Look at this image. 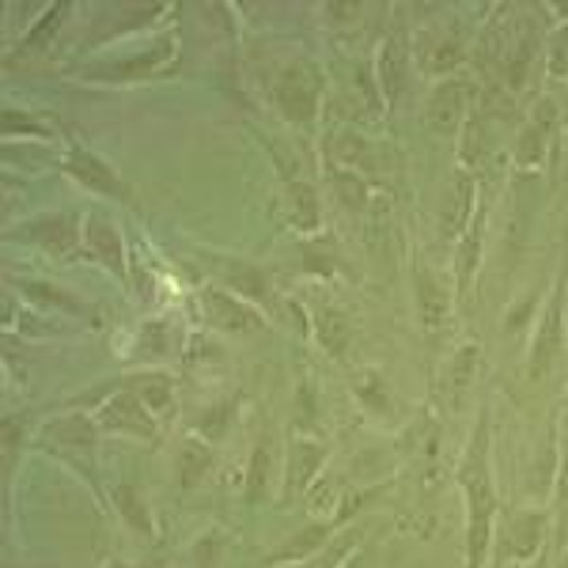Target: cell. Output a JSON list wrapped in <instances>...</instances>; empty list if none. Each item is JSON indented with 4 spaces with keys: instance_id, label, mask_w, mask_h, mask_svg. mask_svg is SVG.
I'll return each instance as SVG.
<instances>
[{
    "instance_id": "cell-1",
    "label": "cell",
    "mask_w": 568,
    "mask_h": 568,
    "mask_svg": "<svg viewBox=\"0 0 568 568\" xmlns=\"http://www.w3.org/2000/svg\"><path fill=\"white\" fill-rule=\"evenodd\" d=\"M463 493V568H489L493 535H497V481H493V455H489V409L481 406L478 425L470 433L459 470H455Z\"/></svg>"
},
{
    "instance_id": "cell-2",
    "label": "cell",
    "mask_w": 568,
    "mask_h": 568,
    "mask_svg": "<svg viewBox=\"0 0 568 568\" xmlns=\"http://www.w3.org/2000/svg\"><path fill=\"white\" fill-rule=\"evenodd\" d=\"M99 436H103V428L95 425L91 414H61L53 420H42L39 433H34V439L45 452H53L61 463H69L91 485V493L106 504L103 485H99Z\"/></svg>"
},
{
    "instance_id": "cell-3",
    "label": "cell",
    "mask_w": 568,
    "mask_h": 568,
    "mask_svg": "<svg viewBox=\"0 0 568 568\" xmlns=\"http://www.w3.org/2000/svg\"><path fill=\"white\" fill-rule=\"evenodd\" d=\"M323 91H326V72L307 58L281 65V72L270 84L277 114L284 122L300 125V130H311L318 122V114H323Z\"/></svg>"
},
{
    "instance_id": "cell-4",
    "label": "cell",
    "mask_w": 568,
    "mask_h": 568,
    "mask_svg": "<svg viewBox=\"0 0 568 568\" xmlns=\"http://www.w3.org/2000/svg\"><path fill=\"white\" fill-rule=\"evenodd\" d=\"M175 65H179V31H163L141 53H133V58L80 65L77 77L88 80V84H144V80L168 77Z\"/></svg>"
},
{
    "instance_id": "cell-5",
    "label": "cell",
    "mask_w": 568,
    "mask_h": 568,
    "mask_svg": "<svg viewBox=\"0 0 568 568\" xmlns=\"http://www.w3.org/2000/svg\"><path fill=\"white\" fill-rule=\"evenodd\" d=\"M565 304H568V251L561 258V273H557L554 288H549V296H546L542 315H538V323H535V334H530V349H527V379L530 383L546 379V375L561 364L565 342H568Z\"/></svg>"
},
{
    "instance_id": "cell-6",
    "label": "cell",
    "mask_w": 568,
    "mask_h": 568,
    "mask_svg": "<svg viewBox=\"0 0 568 568\" xmlns=\"http://www.w3.org/2000/svg\"><path fill=\"white\" fill-rule=\"evenodd\" d=\"M190 307H194L197 323L209 329V334H224V337H254L270 326V315L262 307L246 304L243 296L220 288V284H201V288L190 296Z\"/></svg>"
},
{
    "instance_id": "cell-7",
    "label": "cell",
    "mask_w": 568,
    "mask_h": 568,
    "mask_svg": "<svg viewBox=\"0 0 568 568\" xmlns=\"http://www.w3.org/2000/svg\"><path fill=\"white\" fill-rule=\"evenodd\" d=\"M549 527L554 516L546 508H508L497 516V535H493V557L497 568L527 565L549 546Z\"/></svg>"
},
{
    "instance_id": "cell-8",
    "label": "cell",
    "mask_w": 568,
    "mask_h": 568,
    "mask_svg": "<svg viewBox=\"0 0 568 568\" xmlns=\"http://www.w3.org/2000/svg\"><path fill=\"white\" fill-rule=\"evenodd\" d=\"M561 130H565L561 106H557L554 95H542L535 103V110L527 114V122L519 125L516 141H511V168H516L519 175H535V171H542Z\"/></svg>"
},
{
    "instance_id": "cell-9",
    "label": "cell",
    "mask_w": 568,
    "mask_h": 568,
    "mask_svg": "<svg viewBox=\"0 0 568 568\" xmlns=\"http://www.w3.org/2000/svg\"><path fill=\"white\" fill-rule=\"evenodd\" d=\"M8 240H23L27 246L42 251L45 258H61V262L80 258V251H84V216L69 213V209L31 216L20 227H12Z\"/></svg>"
},
{
    "instance_id": "cell-10",
    "label": "cell",
    "mask_w": 568,
    "mask_h": 568,
    "mask_svg": "<svg viewBox=\"0 0 568 568\" xmlns=\"http://www.w3.org/2000/svg\"><path fill=\"white\" fill-rule=\"evenodd\" d=\"M201 262H205V270L213 273V284L235 292V296H243L246 304L262 307L265 315H273V311L281 307L277 288H273V277L265 273V265L246 262V258H232V254H213V251L201 254Z\"/></svg>"
},
{
    "instance_id": "cell-11",
    "label": "cell",
    "mask_w": 568,
    "mask_h": 568,
    "mask_svg": "<svg viewBox=\"0 0 568 568\" xmlns=\"http://www.w3.org/2000/svg\"><path fill=\"white\" fill-rule=\"evenodd\" d=\"M58 168H61V175H69L77 186H84L88 194L106 197V201H122V205L133 201L122 171H118L110 160H103L95 149H88V144H77V141L65 144V152L58 155Z\"/></svg>"
},
{
    "instance_id": "cell-12",
    "label": "cell",
    "mask_w": 568,
    "mask_h": 568,
    "mask_svg": "<svg viewBox=\"0 0 568 568\" xmlns=\"http://www.w3.org/2000/svg\"><path fill=\"white\" fill-rule=\"evenodd\" d=\"M91 417H95V425L110 436H130V439H141V444H155V439H160V420H155L152 409L144 406L130 387H122V383H114V390L91 409Z\"/></svg>"
},
{
    "instance_id": "cell-13",
    "label": "cell",
    "mask_w": 568,
    "mask_h": 568,
    "mask_svg": "<svg viewBox=\"0 0 568 568\" xmlns=\"http://www.w3.org/2000/svg\"><path fill=\"white\" fill-rule=\"evenodd\" d=\"M481 103V88L470 77H447L436 80L425 99V125L436 136H455Z\"/></svg>"
},
{
    "instance_id": "cell-14",
    "label": "cell",
    "mask_w": 568,
    "mask_h": 568,
    "mask_svg": "<svg viewBox=\"0 0 568 568\" xmlns=\"http://www.w3.org/2000/svg\"><path fill=\"white\" fill-rule=\"evenodd\" d=\"M80 258H88L91 265H103L110 277L130 284V254H125L122 224L103 205H91L84 213V251H80Z\"/></svg>"
},
{
    "instance_id": "cell-15",
    "label": "cell",
    "mask_w": 568,
    "mask_h": 568,
    "mask_svg": "<svg viewBox=\"0 0 568 568\" xmlns=\"http://www.w3.org/2000/svg\"><path fill=\"white\" fill-rule=\"evenodd\" d=\"M474 58V45L459 23H436L417 34V61L420 72L433 80L459 77V69Z\"/></svg>"
},
{
    "instance_id": "cell-16",
    "label": "cell",
    "mask_w": 568,
    "mask_h": 568,
    "mask_svg": "<svg viewBox=\"0 0 568 568\" xmlns=\"http://www.w3.org/2000/svg\"><path fill=\"white\" fill-rule=\"evenodd\" d=\"M375 91L379 103L387 110H398L402 99L409 91V72H414V45H409L406 27H394L390 34H383L379 50H375Z\"/></svg>"
},
{
    "instance_id": "cell-17",
    "label": "cell",
    "mask_w": 568,
    "mask_h": 568,
    "mask_svg": "<svg viewBox=\"0 0 568 568\" xmlns=\"http://www.w3.org/2000/svg\"><path fill=\"white\" fill-rule=\"evenodd\" d=\"M329 459V444L315 433H292L288 452H284V474H281V504H292L296 497H307L318 485V474Z\"/></svg>"
},
{
    "instance_id": "cell-18",
    "label": "cell",
    "mask_w": 568,
    "mask_h": 568,
    "mask_svg": "<svg viewBox=\"0 0 568 568\" xmlns=\"http://www.w3.org/2000/svg\"><path fill=\"white\" fill-rule=\"evenodd\" d=\"M414 307H417V323L428 337L444 334V329L452 326L455 311H459L455 284H447L433 265L417 262L414 265Z\"/></svg>"
},
{
    "instance_id": "cell-19",
    "label": "cell",
    "mask_w": 568,
    "mask_h": 568,
    "mask_svg": "<svg viewBox=\"0 0 568 568\" xmlns=\"http://www.w3.org/2000/svg\"><path fill=\"white\" fill-rule=\"evenodd\" d=\"M485 235H489V194L481 190V201L474 209L466 232L455 240V258H452V277H455V296H459V307L470 304V288L481 273V258H485Z\"/></svg>"
},
{
    "instance_id": "cell-20",
    "label": "cell",
    "mask_w": 568,
    "mask_h": 568,
    "mask_svg": "<svg viewBox=\"0 0 568 568\" xmlns=\"http://www.w3.org/2000/svg\"><path fill=\"white\" fill-rule=\"evenodd\" d=\"M307 318H311V334H315V342L326 349V356L345 361L356 342V326H353L349 311L342 304H334V300H315V304L307 307Z\"/></svg>"
},
{
    "instance_id": "cell-21",
    "label": "cell",
    "mask_w": 568,
    "mask_h": 568,
    "mask_svg": "<svg viewBox=\"0 0 568 568\" xmlns=\"http://www.w3.org/2000/svg\"><path fill=\"white\" fill-rule=\"evenodd\" d=\"M281 216L300 240L304 235H318L323 232V201H318V190L307 179L288 175L281 182Z\"/></svg>"
},
{
    "instance_id": "cell-22",
    "label": "cell",
    "mask_w": 568,
    "mask_h": 568,
    "mask_svg": "<svg viewBox=\"0 0 568 568\" xmlns=\"http://www.w3.org/2000/svg\"><path fill=\"white\" fill-rule=\"evenodd\" d=\"M118 383H122V387H130L136 398H141L144 406L152 409L160 425H168V420L179 414L175 375H171L168 368H155V364H149V368H136L130 375H122Z\"/></svg>"
},
{
    "instance_id": "cell-23",
    "label": "cell",
    "mask_w": 568,
    "mask_h": 568,
    "mask_svg": "<svg viewBox=\"0 0 568 568\" xmlns=\"http://www.w3.org/2000/svg\"><path fill=\"white\" fill-rule=\"evenodd\" d=\"M481 201V186H478V175L470 171L455 168V182H452V194L444 197V213H439V235L444 240H459L470 224L474 209Z\"/></svg>"
},
{
    "instance_id": "cell-24",
    "label": "cell",
    "mask_w": 568,
    "mask_h": 568,
    "mask_svg": "<svg viewBox=\"0 0 568 568\" xmlns=\"http://www.w3.org/2000/svg\"><path fill=\"white\" fill-rule=\"evenodd\" d=\"M175 474H179V485L186 493L201 489V485L216 474V447L209 444L205 436L186 433L179 439V452H175Z\"/></svg>"
},
{
    "instance_id": "cell-25",
    "label": "cell",
    "mask_w": 568,
    "mask_h": 568,
    "mask_svg": "<svg viewBox=\"0 0 568 568\" xmlns=\"http://www.w3.org/2000/svg\"><path fill=\"white\" fill-rule=\"evenodd\" d=\"M478 368H481V345L478 342H466L455 349V356H447V368L444 379H439V394L452 409H459L466 402V394L478 383Z\"/></svg>"
},
{
    "instance_id": "cell-26",
    "label": "cell",
    "mask_w": 568,
    "mask_h": 568,
    "mask_svg": "<svg viewBox=\"0 0 568 568\" xmlns=\"http://www.w3.org/2000/svg\"><path fill=\"white\" fill-rule=\"evenodd\" d=\"M110 504H114L118 519H122L136 538L155 542V516H152V504H149V497H144L141 485L130 481V478L118 481L114 489H110Z\"/></svg>"
},
{
    "instance_id": "cell-27",
    "label": "cell",
    "mask_w": 568,
    "mask_h": 568,
    "mask_svg": "<svg viewBox=\"0 0 568 568\" xmlns=\"http://www.w3.org/2000/svg\"><path fill=\"white\" fill-rule=\"evenodd\" d=\"M12 284L23 292L27 304H31L34 311H42V315H53V318H88L91 315L88 304H80L72 292L58 288V284H50V281H34V277L16 281L12 277Z\"/></svg>"
},
{
    "instance_id": "cell-28",
    "label": "cell",
    "mask_w": 568,
    "mask_h": 568,
    "mask_svg": "<svg viewBox=\"0 0 568 568\" xmlns=\"http://www.w3.org/2000/svg\"><path fill=\"white\" fill-rule=\"evenodd\" d=\"M296 251L300 262H304V273H311V277L334 281L342 273V251H337V240L329 232L304 235V240H296Z\"/></svg>"
},
{
    "instance_id": "cell-29",
    "label": "cell",
    "mask_w": 568,
    "mask_h": 568,
    "mask_svg": "<svg viewBox=\"0 0 568 568\" xmlns=\"http://www.w3.org/2000/svg\"><path fill=\"white\" fill-rule=\"evenodd\" d=\"M326 171H329V186H334L337 201H342L349 213H368L375 201V182L364 179L361 171L337 168V163H329V160H326Z\"/></svg>"
},
{
    "instance_id": "cell-30",
    "label": "cell",
    "mask_w": 568,
    "mask_h": 568,
    "mask_svg": "<svg viewBox=\"0 0 568 568\" xmlns=\"http://www.w3.org/2000/svg\"><path fill=\"white\" fill-rule=\"evenodd\" d=\"M69 0H58V4H45L42 16L34 20L31 27H27V34L20 39V53L23 58H39V53H45L53 45V39H58L61 23H65L69 16Z\"/></svg>"
},
{
    "instance_id": "cell-31",
    "label": "cell",
    "mask_w": 568,
    "mask_h": 568,
    "mask_svg": "<svg viewBox=\"0 0 568 568\" xmlns=\"http://www.w3.org/2000/svg\"><path fill=\"white\" fill-rule=\"evenodd\" d=\"M353 394L372 417L390 414V383H387V375H383L379 368H361V372H356Z\"/></svg>"
},
{
    "instance_id": "cell-32",
    "label": "cell",
    "mask_w": 568,
    "mask_h": 568,
    "mask_svg": "<svg viewBox=\"0 0 568 568\" xmlns=\"http://www.w3.org/2000/svg\"><path fill=\"white\" fill-rule=\"evenodd\" d=\"M235 414H240V398H232V394H227V398H216V402H209V406L201 409L190 433L205 436L209 444H220V439L227 436V428H232Z\"/></svg>"
},
{
    "instance_id": "cell-33",
    "label": "cell",
    "mask_w": 568,
    "mask_h": 568,
    "mask_svg": "<svg viewBox=\"0 0 568 568\" xmlns=\"http://www.w3.org/2000/svg\"><path fill=\"white\" fill-rule=\"evenodd\" d=\"M0 133H4V141H16V136H27V141H53V125L42 122L34 110H20L8 103L4 114H0Z\"/></svg>"
},
{
    "instance_id": "cell-34",
    "label": "cell",
    "mask_w": 568,
    "mask_h": 568,
    "mask_svg": "<svg viewBox=\"0 0 568 568\" xmlns=\"http://www.w3.org/2000/svg\"><path fill=\"white\" fill-rule=\"evenodd\" d=\"M270 474H273V452H270V439H258L251 452V463H246V489L243 497L246 504H262L270 497Z\"/></svg>"
},
{
    "instance_id": "cell-35",
    "label": "cell",
    "mask_w": 568,
    "mask_h": 568,
    "mask_svg": "<svg viewBox=\"0 0 568 568\" xmlns=\"http://www.w3.org/2000/svg\"><path fill=\"white\" fill-rule=\"evenodd\" d=\"M361 538H364V530H353V527H345L342 535L334 538L326 549H318V554H311L307 561H296V565H284V568H342L349 557L361 549Z\"/></svg>"
},
{
    "instance_id": "cell-36",
    "label": "cell",
    "mask_w": 568,
    "mask_h": 568,
    "mask_svg": "<svg viewBox=\"0 0 568 568\" xmlns=\"http://www.w3.org/2000/svg\"><path fill=\"white\" fill-rule=\"evenodd\" d=\"M220 361H224V349L213 342L209 329H194V334L186 337V345H182V364H186V368H213Z\"/></svg>"
},
{
    "instance_id": "cell-37",
    "label": "cell",
    "mask_w": 568,
    "mask_h": 568,
    "mask_svg": "<svg viewBox=\"0 0 568 568\" xmlns=\"http://www.w3.org/2000/svg\"><path fill=\"white\" fill-rule=\"evenodd\" d=\"M136 353H141L144 361H163V356H171V326L163 323V318L141 323V329H136Z\"/></svg>"
},
{
    "instance_id": "cell-38",
    "label": "cell",
    "mask_w": 568,
    "mask_h": 568,
    "mask_svg": "<svg viewBox=\"0 0 568 568\" xmlns=\"http://www.w3.org/2000/svg\"><path fill=\"white\" fill-rule=\"evenodd\" d=\"M542 58H546V77L549 80H568V20L554 23Z\"/></svg>"
},
{
    "instance_id": "cell-39",
    "label": "cell",
    "mask_w": 568,
    "mask_h": 568,
    "mask_svg": "<svg viewBox=\"0 0 568 568\" xmlns=\"http://www.w3.org/2000/svg\"><path fill=\"white\" fill-rule=\"evenodd\" d=\"M220 530H209V535L197 538L194 554H190V568H220Z\"/></svg>"
},
{
    "instance_id": "cell-40",
    "label": "cell",
    "mask_w": 568,
    "mask_h": 568,
    "mask_svg": "<svg viewBox=\"0 0 568 568\" xmlns=\"http://www.w3.org/2000/svg\"><path fill=\"white\" fill-rule=\"evenodd\" d=\"M23 439H27V420L23 417H4V466H8V474H12V459L23 447Z\"/></svg>"
},
{
    "instance_id": "cell-41",
    "label": "cell",
    "mask_w": 568,
    "mask_h": 568,
    "mask_svg": "<svg viewBox=\"0 0 568 568\" xmlns=\"http://www.w3.org/2000/svg\"><path fill=\"white\" fill-rule=\"evenodd\" d=\"M524 568H554V554H549V546H546L538 557H530V561H527Z\"/></svg>"
},
{
    "instance_id": "cell-42",
    "label": "cell",
    "mask_w": 568,
    "mask_h": 568,
    "mask_svg": "<svg viewBox=\"0 0 568 568\" xmlns=\"http://www.w3.org/2000/svg\"><path fill=\"white\" fill-rule=\"evenodd\" d=\"M557 106H561V125L568 130V80H565V99H561V103H557Z\"/></svg>"
},
{
    "instance_id": "cell-43",
    "label": "cell",
    "mask_w": 568,
    "mask_h": 568,
    "mask_svg": "<svg viewBox=\"0 0 568 568\" xmlns=\"http://www.w3.org/2000/svg\"><path fill=\"white\" fill-rule=\"evenodd\" d=\"M103 568H136L133 561H125V557H110V561Z\"/></svg>"
},
{
    "instance_id": "cell-44",
    "label": "cell",
    "mask_w": 568,
    "mask_h": 568,
    "mask_svg": "<svg viewBox=\"0 0 568 568\" xmlns=\"http://www.w3.org/2000/svg\"><path fill=\"white\" fill-rule=\"evenodd\" d=\"M342 568H364V554H361V549H356V554H353Z\"/></svg>"
},
{
    "instance_id": "cell-45",
    "label": "cell",
    "mask_w": 568,
    "mask_h": 568,
    "mask_svg": "<svg viewBox=\"0 0 568 568\" xmlns=\"http://www.w3.org/2000/svg\"><path fill=\"white\" fill-rule=\"evenodd\" d=\"M554 568H568V549H565L561 557H557V565H554Z\"/></svg>"
},
{
    "instance_id": "cell-46",
    "label": "cell",
    "mask_w": 568,
    "mask_h": 568,
    "mask_svg": "<svg viewBox=\"0 0 568 568\" xmlns=\"http://www.w3.org/2000/svg\"><path fill=\"white\" fill-rule=\"evenodd\" d=\"M565 428H568V409H565Z\"/></svg>"
},
{
    "instance_id": "cell-47",
    "label": "cell",
    "mask_w": 568,
    "mask_h": 568,
    "mask_svg": "<svg viewBox=\"0 0 568 568\" xmlns=\"http://www.w3.org/2000/svg\"><path fill=\"white\" fill-rule=\"evenodd\" d=\"M508 568H524V565H508Z\"/></svg>"
}]
</instances>
